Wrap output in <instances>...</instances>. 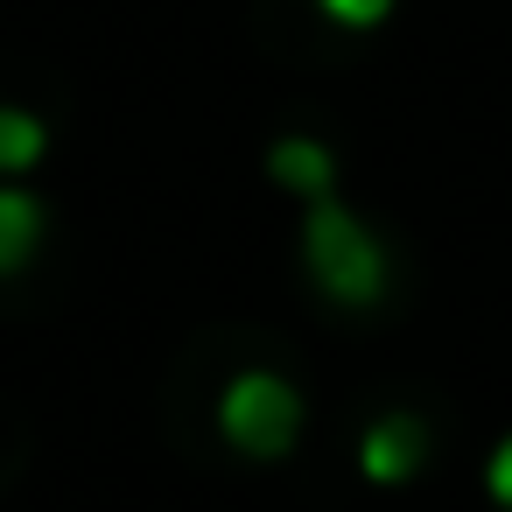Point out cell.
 <instances>
[{
    "mask_svg": "<svg viewBox=\"0 0 512 512\" xmlns=\"http://www.w3.org/2000/svg\"><path fill=\"white\" fill-rule=\"evenodd\" d=\"M302 267H309L316 295L337 302V309H372V302L386 295V253H379V239H372L337 197L309 204V225H302Z\"/></svg>",
    "mask_w": 512,
    "mask_h": 512,
    "instance_id": "1",
    "label": "cell"
},
{
    "mask_svg": "<svg viewBox=\"0 0 512 512\" xmlns=\"http://www.w3.org/2000/svg\"><path fill=\"white\" fill-rule=\"evenodd\" d=\"M218 428H225V442H232L239 456L281 463V456L295 449V435H302V393H295L281 372L253 365V372H239V379L218 393Z\"/></svg>",
    "mask_w": 512,
    "mask_h": 512,
    "instance_id": "2",
    "label": "cell"
},
{
    "mask_svg": "<svg viewBox=\"0 0 512 512\" xmlns=\"http://www.w3.org/2000/svg\"><path fill=\"white\" fill-rule=\"evenodd\" d=\"M421 463H428V428H421V414H379V421L358 435V470H365L372 484H407Z\"/></svg>",
    "mask_w": 512,
    "mask_h": 512,
    "instance_id": "3",
    "label": "cell"
},
{
    "mask_svg": "<svg viewBox=\"0 0 512 512\" xmlns=\"http://www.w3.org/2000/svg\"><path fill=\"white\" fill-rule=\"evenodd\" d=\"M267 176H274L281 190L309 197V204L337 197V155H330L323 141H309V134H281V141L267 148Z\"/></svg>",
    "mask_w": 512,
    "mask_h": 512,
    "instance_id": "4",
    "label": "cell"
},
{
    "mask_svg": "<svg viewBox=\"0 0 512 512\" xmlns=\"http://www.w3.org/2000/svg\"><path fill=\"white\" fill-rule=\"evenodd\" d=\"M43 204L29 197V190H15V183H0V274H22L29 260H36V246H43Z\"/></svg>",
    "mask_w": 512,
    "mask_h": 512,
    "instance_id": "5",
    "label": "cell"
},
{
    "mask_svg": "<svg viewBox=\"0 0 512 512\" xmlns=\"http://www.w3.org/2000/svg\"><path fill=\"white\" fill-rule=\"evenodd\" d=\"M50 148V127L29 106H0V176H29Z\"/></svg>",
    "mask_w": 512,
    "mask_h": 512,
    "instance_id": "6",
    "label": "cell"
},
{
    "mask_svg": "<svg viewBox=\"0 0 512 512\" xmlns=\"http://www.w3.org/2000/svg\"><path fill=\"white\" fill-rule=\"evenodd\" d=\"M323 8V22H337V29H351V36H365V29H379L386 15H393V0H316Z\"/></svg>",
    "mask_w": 512,
    "mask_h": 512,
    "instance_id": "7",
    "label": "cell"
},
{
    "mask_svg": "<svg viewBox=\"0 0 512 512\" xmlns=\"http://www.w3.org/2000/svg\"><path fill=\"white\" fill-rule=\"evenodd\" d=\"M484 491H491V505H505V512H512V435L484 456Z\"/></svg>",
    "mask_w": 512,
    "mask_h": 512,
    "instance_id": "8",
    "label": "cell"
}]
</instances>
